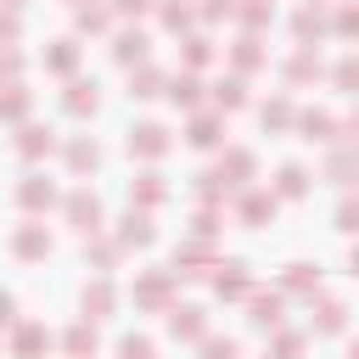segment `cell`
Instances as JSON below:
<instances>
[{"label": "cell", "instance_id": "7a4b0ae2", "mask_svg": "<svg viewBox=\"0 0 359 359\" xmlns=\"http://www.w3.org/2000/svg\"><path fill=\"white\" fill-rule=\"evenodd\" d=\"M129 151L135 157H163L168 151V129L163 123H135L129 129Z\"/></svg>", "mask_w": 359, "mask_h": 359}, {"label": "cell", "instance_id": "ee69618b", "mask_svg": "<svg viewBox=\"0 0 359 359\" xmlns=\"http://www.w3.org/2000/svg\"><path fill=\"white\" fill-rule=\"evenodd\" d=\"M22 67V56H11V50H0V73H17Z\"/></svg>", "mask_w": 359, "mask_h": 359}, {"label": "cell", "instance_id": "f35d334b", "mask_svg": "<svg viewBox=\"0 0 359 359\" xmlns=\"http://www.w3.org/2000/svg\"><path fill=\"white\" fill-rule=\"evenodd\" d=\"M297 353H303V337L286 331V337H280V359H297Z\"/></svg>", "mask_w": 359, "mask_h": 359}, {"label": "cell", "instance_id": "f907efd6", "mask_svg": "<svg viewBox=\"0 0 359 359\" xmlns=\"http://www.w3.org/2000/svg\"><path fill=\"white\" fill-rule=\"evenodd\" d=\"M353 359H359V342H353Z\"/></svg>", "mask_w": 359, "mask_h": 359}, {"label": "cell", "instance_id": "e575fe53", "mask_svg": "<svg viewBox=\"0 0 359 359\" xmlns=\"http://www.w3.org/2000/svg\"><path fill=\"white\" fill-rule=\"evenodd\" d=\"M337 84H342V90H359V56L337 62Z\"/></svg>", "mask_w": 359, "mask_h": 359}, {"label": "cell", "instance_id": "8d00e7d4", "mask_svg": "<svg viewBox=\"0 0 359 359\" xmlns=\"http://www.w3.org/2000/svg\"><path fill=\"white\" fill-rule=\"evenodd\" d=\"M185 62L202 67V62H208V39H185Z\"/></svg>", "mask_w": 359, "mask_h": 359}, {"label": "cell", "instance_id": "f546056e", "mask_svg": "<svg viewBox=\"0 0 359 359\" xmlns=\"http://www.w3.org/2000/svg\"><path fill=\"white\" fill-rule=\"evenodd\" d=\"M213 107H241V79H224L213 90Z\"/></svg>", "mask_w": 359, "mask_h": 359}, {"label": "cell", "instance_id": "5b68a950", "mask_svg": "<svg viewBox=\"0 0 359 359\" xmlns=\"http://www.w3.org/2000/svg\"><path fill=\"white\" fill-rule=\"evenodd\" d=\"M62 101H67V112H73V118H90V112L101 107L95 84H67V95H62Z\"/></svg>", "mask_w": 359, "mask_h": 359}, {"label": "cell", "instance_id": "603a6c76", "mask_svg": "<svg viewBox=\"0 0 359 359\" xmlns=\"http://www.w3.org/2000/svg\"><path fill=\"white\" fill-rule=\"evenodd\" d=\"M67 353H73V359H90V353H95V331H90V325H73V331H67Z\"/></svg>", "mask_w": 359, "mask_h": 359}, {"label": "cell", "instance_id": "74e56055", "mask_svg": "<svg viewBox=\"0 0 359 359\" xmlns=\"http://www.w3.org/2000/svg\"><path fill=\"white\" fill-rule=\"evenodd\" d=\"M236 62H241V67H258V39H241V50H236Z\"/></svg>", "mask_w": 359, "mask_h": 359}, {"label": "cell", "instance_id": "cb8c5ba5", "mask_svg": "<svg viewBox=\"0 0 359 359\" xmlns=\"http://www.w3.org/2000/svg\"><path fill=\"white\" fill-rule=\"evenodd\" d=\"M45 62H50V67H56V73H67V67H73V62H79V45H73V39H56V45H50V56H45Z\"/></svg>", "mask_w": 359, "mask_h": 359}, {"label": "cell", "instance_id": "2e32d148", "mask_svg": "<svg viewBox=\"0 0 359 359\" xmlns=\"http://www.w3.org/2000/svg\"><path fill=\"white\" fill-rule=\"evenodd\" d=\"M67 163L84 174V168H95V163H101V146H95V140H73V146H67Z\"/></svg>", "mask_w": 359, "mask_h": 359}, {"label": "cell", "instance_id": "60d3db41", "mask_svg": "<svg viewBox=\"0 0 359 359\" xmlns=\"http://www.w3.org/2000/svg\"><path fill=\"white\" fill-rule=\"evenodd\" d=\"M146 6H151V0H112V11H118V17H140Z\"/></svg>", "mask_w": 359, "mask_h": 359}, {"label": "cell", "instance_id": "d6986e66", "mask_svg": "<svg viewBox=\"0 0 359 359\" xmlns=\"http://www.w3.org/2000/svg\"><path fill=\"white\" fill-rule=\"evenodd\" d=\"M314 73H320V56H314V50H297V56H292V67H286V79H292V84H303V79H314Z\"/></svg>", "mask_w": 359, "mask_h": 359}, {"label": "cell", "instance_id": "e0dca14e", "mask_svg": "<svg viewBox=\"0 0 359 359\" xmlns=\"http://www.w3.org/2000/svg\"><path fill=\"white\" fill-rule=\"evenodd\" d=\"M342 320H348V303L325 297V303H320V320H314V331H342Z\"/></svg>", "mask_w": 359, "mask_h": 359}, {"label": "cell", "instance_id": "681fc988", "mask_svg": "<svg viewBox=\"0 0 359 359\" xmlns=\"http://www.w3.org/2000/svg\"><path fill=\"white\" fill-rule=\"evenodd\" d=\"M353 129H359V112H353Z\"/></svg>", "mask_w": 359, "mask_h": 359}, {"label": "cell", "instance_id": "bcb514c9", "mask_svg": "<svg viewBox=\"0 0 359 359\" xmlns=\"http://www.w3.org/2000/svg\"><path fill=\"white\" fill-rule=\"evenodd\" d=\"M0 34H6V39L17 34V17H11V11H0Z\"/></svg>", "mask_w": 359, "mask_h": 359}, {"label": "cell", "instance_id": "30bf717a", "mask_svg": "<svg viewBox=\"0 0 359 359\" xmlns=\"http://www.w3.org/2000/svg\"><path fill=\"white\" fill-rule=\"evenodd\" d=\"M331 180H337V185H353V180H359V151H348V146L331 151Z\"/></svg>", "mask_w": 359, "mask_h": 359}, {"label": "cell", "instance_id": "f1b7e54d", "mask_svg": "<svg viewBox=\"0 0 359 359\" xmlns=\"http://www.w3.org/2000/svg\"><path fill=\"white\" fill-rule=\"evenodd\" d=\"M185 22H191V6H180V0H163V28H174V34H180Z\"/></svg>", "mask_w": 359, "mask_h": 359}, {"label": "cell", "instance_id": "44dd1931", "mask_svg": "<svg viewBox=\"0 0 359 359\" xmlns=\"http://www.w3.org/2000/svg\"><path fill=\"white\" fill-rule=\"evenodd\" d=\"M252 325H280V297H252Z\"/></svg>", "mask_w": 359, "mask_h": 359}, {"label": "cell", "instance_id": "484cf974", "mask_svg": "<svg viewBox=\"0 0 359 359\" xmlns=\"http://www.w3.org/2000/svg\"><path fill=\"white\" fill-rule=\"evenodd\" d=\"M90 309H95V320H101V314L112 309V286H101V280H95V286H84V314H90Z\"/></svg>", "mask_w": 359, "mask_h": 359}, {"label": "cell", "instance_id": "9a60e30c", "mask_svg": "<svg viewBox=\"0 0 359 359\" xmlns=\"http://www.w3.org/2000/svg\"><path fill=\"white\" fill-rule=\"evenodd\" d=\"M50 146H56V135H50V129H22V140H17V151H22V157H39V151H50Z\"/></svg>", "mask_w": 359, "mask_h": 359}, {"label": "cell", "instance_id": "8fae6325", "mask_svg": "<svg viewBox=\"0 0 359 359\" xmlns=\"http://www.w3.org/2000/svg\"><path fill=\"white\" fill-rule=\"evenodd\" d=\"M146 50H151V45H146V34H118V50H112V56L129 67V62H146Z\"/></svg>", "mask_w": 359, "mask_h": 359}, {"label": "cell", "instance_id": "5bb4252c", "mask_svg": "<svg viewBox=\"0 0 359 359\" xmlns=\"http://www.w3.org/2000/svg\"><path fill=\"white\" fill-rule=\"evenodd\" d=\"M213 286H219V297H241L247 292V264H224V275Z\"/></svg>", "mask_w": 359, "mask_h": 359}, {"label": "cell", "instance_id": "6da1fadb", "mask_svg": "<svg viewBox=\"0 0 359 359\" xmlns=\"http://www.w3.org/2000/svg\"><path fill=\"white\" fill-rule=\"evenodd\" d=\"M67 219H73L79 236H95V230H101V202H95L90 191H73V196H67Z\"/></svg>", "mask_w": 359, "mask_h": 359}, {"label": "cell", "instance_id": "9c48e42d", "mask_svg": "<svg viewBox=\"0 0 359 359\" xmlns=\"http://www.w3.org/2000/svg\"><path fill=\"white\" fill-rule=\"evenodd\" d=\"M286 292H320V269L314 264H286Z\"/></svg>", "mask_w": 359, "mask_h": 359}, {"label": "cell", "instance_id": "d590c367", "mask_svg": "<svg viewBox=\"0 0 359 359\" xmlns=\"http://www.w3.org/2000/svg\"><path fill=\"white\" fill-rule=\"evenodd\" d=\"M79 28H90V34L107 28V11H101V6H84V11H79Z\"/></svg>", "mask_w": 359, "mask_h": 359}, {"label": "cell", "instance_id": "836d02e7", "mask_svg": "<svg viewBox=\"0 0 359 359\" xmlns=\"http://www.w3.org/2000/svg\"><path fill=\"white\" fill-rule=\"evenodd\" d=\"M258 118H264V129H280V123H292V107H286V101H275V107H264Z\"/></svg>", "mask_w": 359, "mask_h": 359}, {"label": "cell", "instance_id": "83f0119b", "mask_svg": "<svg viewBox=\"0 0 359 359\" xmlns=\"http://www.w3.org/2000/svg\"><path fill=\"white\" fill-rule=\"evenodd\" d=\"M0 112H6V118H22V112H28V90H22V84H11V90L0 95Z\"/></svg>", "mask_w": 359, "mask_h": 359}, {"label": "cell", "instance_id": "7dc6e473", "mask_svg": "<svg viewBox=\"0 0 359 359\" xmlns=\"http://www.w3.org/2000/svg\"><path fill=\"white\" fill-rule=\"evenodd\" d=\"M11 320V292H0V325Z\"/></svg>", "mask_w": 359, "mask_h": 359}, {"label": "cell", "instance_id": "3957f363", "mask_svg": "<svg viewBox=\"0 0 359 359\" xmlns=\"http://www.w3.org/2000/svg\"><path fill=\"white\" fill-rule=\"evenodd\" d=\"M11 252H17V258H45V252H50V230H45V224H22L17 241H11Z\"/></svg>", "mask_w": 359, "mask_h": 359}, {"label": "cell", "instance_id": "277c9868", "mask_svg": "<svg viewBox=\"0 0 359 359\" xmlns=\"http://www.w3.org/2000/svg\"><path fill=\"white\" fill-rule=\"evenodd\" d=\"M17 202H22V208H50V202H56V185H50L45 174H28L22 191H17Z\"/></svg>", "mask_w": 359, "mask_h": 359}, {"label": "cell", "instance_id": "b9f144b4", "mask_svg": "<svg viewBox=\"0 0 359 359\" xmlns=\"http://www.w3.org/2000/svg\"><path fill=\"white\" fill-rule=\"evenodd\" d=\"M241 17H247V22H252V28H258V22H264V17H269V6H264V0H252V6H241Z\"/></svg>", "mask_w": 359, "mask_h": 359}, {"label": "cell", "instance_id": "8992f818", "mask_svg": "<svg viewBox=\"0 0 359 359\" xmlns=\"http://www.w3.org/2000/svg\"><path fill=\"white\" fill-rule=\"evenodd\" d=\"M297 129H303V140H331L337 118H331V112H303V118H297Z\"/></svg>", "mask_w": 359, "mask_h": 359}, {"label": "cell", "instance_id": "ffe728a7", "mask_svg": "<svg viewBox=\"0 0 359 359\" xmlns=\"http://www.w3.org/2000/svg\"><path fill=\"white\" fill-rule=\"evenodd\" d=\"M157 84H163V79H157V67H140V73L129 79V95H135V101H151V95H157Z\"/></svg>", "mask_w": 359, "mask_h": 359}, {"label": "cell", "instance_id": "d6a6232c", "mask_svg": "<svg viewBox=\"0 0 359 359\" xmlns=\"http://www.w3.org/2000/svg\"><path fill=\"white\" fill-rule=\"evenodd\" d=\"M292 28H297V39H309V34H320V28H325V22H320V11H309V6H303V11H297V22H292Z\"/></svg>", "mask_w": 359, "mask_h": 359}, {"label": "cell", "instance_id": "d4e9b609", "mask_svg": "<svg viewBox=\"0 0 359 359\" xmlns=\"http://www.w3.org/2000/svg\"><path fill=\"white\" fill-rule=\"evenodd\" d=\"M303 191H309V174H303L297 163H286V168H280V196H303Z\"/></svg>", "mask_w": 359, "mask_h": 359}, {"label": "cell", "instance_id": "ba28073f", "mask_svg": "<svg viewBox=\"0 0 359 359\" xmlns=\"http://www.w3.org/2000/svg\"><path fill=\"white\" fill-rule=\"evenodd\" d=\"M118 241H123V247H146V241H151V219H146V213H129L123 230H118Z\"/></svg>", "mask_w": 359, "mask_h": 359}, {"label": "cell", "instance_id": "52a82bcc", "mask_svg": "<svg viewBox=\"0 0 359 359\" xmlns=\"http://www.w3.org/2000/svg\"><path fill=\"white\" fill-rule=\"evenodd\" d=\"M269 213H275V196H264V191H247V196H241V219H247V224H264Z\"/></svg>", "mask_w": 359, "mask_h": 359}, {"label": "cell", "instance_id": "7bdbcfd3", "mask_svg": "<svg viewBox=\"0 0 359 359\" xmlns=\"http://www.w3.org/2000/svg\"><path fill=\"white\" fill-rule=\"evenodd\" d=\"M337 28H342V34H359V11H353V6H348V11H342V17H337Z\"/></svg>", "mask_w": 359, "mask_h": 359}, {"label": "cell", "instance_id": "7402d4cb", "mask_svg": "<svg viewBox=\"0 0 359 359\" xmlns=\"http://www.w3.org/2000/svg\"><path fill=\"white\" fill-rule=\"evenodd\" d=\"M39 348H50V337H45L39 325H22V331H17V353H22V359H34Z\"/></svg>", "mask_w": 359, "mask_h": 359}, {"label": "cell", "instance_id": "4316f807", "mask_svg": "<svg viewBox=\"0 0 359 359\" xmlns=\"http://www.w3.org/2000/svg\"><path fill=\"white\" fill-rule=\"evenodd\" d=\"M191 146H219V118H196L191 123Z\"/></svg>", "mask_w": 359, "mask_h": 359}, {"label": "cell", "instance_id": "c3c4849f", "mask_svg": "<svg viewBox=\"0 0 359 359\" xmlns=\"http://www.w3.org/2000/svg\"><path fill=\"white\" fill-rule=\"evenodd\" d=\"M353 275H359V247H353Z\"/></svg>", "mask_w": 359, "mask_h": 359}, {"label": "cell", "instance_id": "1f68e13d", "mask_svg": "<svg viewBox=\"0 0 359 359\" xmlns=\"http://www.w3.org/2000/svg\"><path fill=\"white\" fill-rule=\"evenodd\" d=\"M337 230H348V236H359V202L348 196L342 208H337Z\"/></svg>", "mask_w": 359, "mask_h": 359}, {"label": "cell", "instance_id": "7c38bea8", "mask_svg": "<svg viewBox=\"0 0 359 359\" xmlns=\"http://www.w3.org/2000/svg\"><path fill=\"white\" fill-rule=\"evenodd\" d=\"M168 101H174V107H196V101H202V84H196V73L174 79V84H168Z\"/></svg>", "mask_w": 359, "mask_h": 359}, {"label": "cell", "instance_id": "f6af8a7d", "mask_svg": "<svg viewBox=\"0 0 359 359\" xmlns=\"http://www.w3.org/2000/svg\"><path fill=\"white\" fill-rule=\"evenodd\" d=\"M224 11H236V0H208V17H224Z\"/></svg>", "mask_w": 359, "mask_h": 359}, {"label": "cell", "instance_id": "4dcf8cb0", "mask_svg": "<svg viewBox=\"0 0 359 359\" xmlns=\"http://www.w3.org/2000/svg\"><path fill=\"white\" fill-rule=\"evenodd\" d=\"M118 359H151V342L146 337H123L118 342Z\"/></svg>", "mask_w": 359, "mask_h": 359}, {"label": "cell", "instance_id": "ab89813d", "mask_svg": "<svg viewBox=\"0 0 359 359\" xmlns=\"http://www.w3.org/2000/svg\"><path fill=\"white\" fill-rule=\"evenodd\" d=\"M202 353H208V359H236V342H219V337H213Z\"/></svg>", "mask_w": 359, "mask_h": 359}, {"label": "cell", "instance_id": "ac0fdd59", "mask_svg": "<svg viewBox=\"0 0 359 359\" xmlns=\"http://www.w3.org/2000/svg\"><path fill=\"white\" fill-rule=\"evenodd\" d=\"M168 331H174V337H196V331H202V309H174V314H168Z\"/></svg>", "mask_w": 359, "mask_h": 359}, {"label": "cell", "instance_id": "4fadbf2b", "mask_svg": "<svg viewBox=\"0 0 359 359\" xmlns=\"http://www.w3.org/2000/svg\"><path fill=\"white\" fill-rule=\"evenodd\" d=\"M129 196H140L146 208H157L168 196V185H163V174H140V185H129Z\"/></svg>", "mask_w": 359, "mask_h": 359}]
</instances>
